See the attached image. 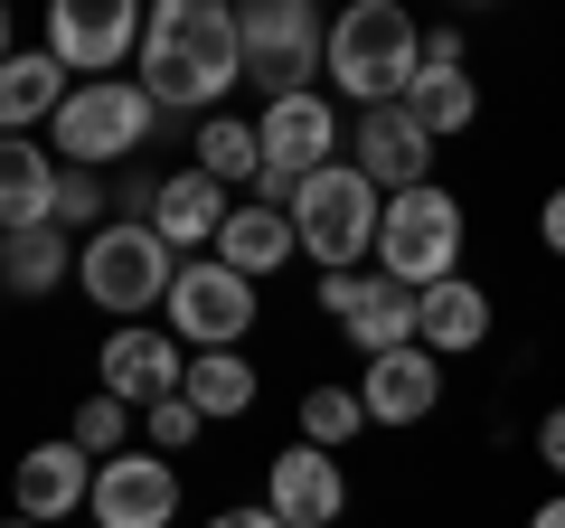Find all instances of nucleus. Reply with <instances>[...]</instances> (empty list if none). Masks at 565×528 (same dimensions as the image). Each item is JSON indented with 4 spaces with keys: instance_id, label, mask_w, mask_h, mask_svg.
<instances>
[{
    "instance_id": "nucleus-1",
    "label": "nucleus",
    "mask_w": 565,
    "mask_h": 528,
    "mask_svg": "<svg viewBox=\"0 0 565 528\" xmlns=\"http://www.w3.org/2000/svg\"><path fill=\"white\" fill-rule=\"evenodd\" d=\"M245 85V29L226 0H161L141 10V95L161 114H217Z\"/></svg>"
},
{
    "instance_id": "nucleus-2",
    "label": "nucleus",
    "mask_w": 565,
    "mask_h": 528,
    "mask_svg": "<svg viewBox=\"0 0 565 528\" xmlns=\"http://www.w3.org/2000/svg\"><path fill=\"white\" fill-rule=\"evenodd\" d=\"M330 85H340L359 114H377V104H405V85L424 76V29L405 20L396 0H359V10H340L330 20Z\"/></svg>"
},
{
    "instance_id": "nucleus-3",
    "label": "nucleus",
    "mask_w": 565,
    "mask_h": 528,
    "mask_svg": "<svg viewBox=\"0 0 565 528\" xmlns=\"http://www.w3.org/2000/svg\"><path fill=\"white\" fill-rule=\"evenodd\" d=\"M462 236H471V218H462V199H452L444 180L405 189V199H386V218H377V274L405 284V293H434V284L462 274Z\"/></svg>"
},
{
    "instance_id": "nucleus-4",
    "label": "nucleus",
    "mask_w": 565,
    "mask_h": 528,
    "mask_svg": "<svg viewBox=\"0 0 565 528\" xmlns=\"http://www.w3.org/2000/svg\"><path fill=\"white\" fill-rule=\"evenodd\" d=\"M377 218H386V199L359 180V161H330L292 189V236H302V255L321 274H359L377 255Z\"/></svg>"
},
{
    "instance_id": "nucleus-5",
    "label": "nucleus",
    "mask_w": 565,
    "mask_h": 528,
    "mask_svg": "<svg viewBox=\"0 0 565 528\" xmlns=\"http://www.w3.org/2000/svg\"><path fill=\"white\" fill-rule=\"evenodd\" d=\"M236 29H245V85H255L264 104H282V95H321L330 29H321V10H311V0H245Z\"/></svg>"
},
{
    "instance_id": "nucleus-6",
    "label": "nucleus",
    "mask_w": 565,
    "mask_h": 528,
    "mask_svg": "<svg viewBox=\"0 0 565 528\" xmlns=\"http://www.w3.org/2000/svg\"><path fill=\"white\" fill-rule=\"evenodd\" d=\"M151 123H161V104L141 95V76H104V85H76V95L57 104V170H104L122 161V151L151 142Z\"/></svg>"
},
{
    "instance_id": "nucleus-7",
    "label": "nucleus",
    "mask_w": 565,
    "mask_h": 528,
    "mask_svg": "<svg viewBox=\"0 0 565 528\" xmlns=\"http://www.w3.org/2000/svg\"><path fill=\"white\" fill-rule=\"evenodd\" d=\"M76 284H85V303H104L114 321H141L151 303H170L180 264H170V245L151 236V226H95V236L76 245Z\"/></svg>"
},
{
    "instance_id": "nucleus-8",
    "label": "nucleus",
    "mask_w": 565,
    "mask_h": 528,
    "mask_svg": "<svg viewBox=\"0 0 565 528\" xmlns=\"http://www.w3.org/2000/svg\"><path fill=\"white\" fill-rule=\"evenodd\" d=\"M245 330H255V284L217 255H189L180 284H170V340L180 349H236Z\"/></svg>"
},
{
    "instance_id": "nucleus-9",
    "label": "nucleus",
    "mask_w": 565,
    "mask_h": 528,
    "mask_svg": "<svg viewBox=\"0 0 565 528\" xmlns=\"http://www.w3.org/2000/svg\"><path fill=\"white\" fill-rule=\"evenodd\" d=\"M47 57L76 85H104L122 57H141V10L132 0H57L47 10Z\"/></svg>"
},
{
    "instance_id": "nucleus-10",
    "label": "nucleus",
    "mask_w": 565,
    "mask_h": 528,
    "mask_svg": "<svg viewBox=\"0 0 565 528\" xmlns=\"http://www.w3.org/2000/svg\"><path fill=\"white\" fill-rule=\"evenodd\" d=\"M321 303L330 321H340V340L359 349V359H386V349H415V293L386 284V274H321Z\"/></svg>"
},
{
    "instance_id": "nucleus-11",
    "label": "nucleus",
    "mask_w": 565,
    "mask_h": 528,
    "mask_svg": "<svg viewBox=\"0 0 565 528\" xmlns=\"http://www.w3.org/2000/svg\"><path fill=\"white\" fill-rule=\"evenodd\" d=\"M264 509H274L282 528H340V509H349V472H340V453H321V444H282L274 463H264Z\"/></svg>"
},
{
    "instance_id": "nucleus-12",
    "label": "nucleus",
    "mask_w": 565,
    "mask_h": 528,
    "mask_svg": "<svg viewBox=\"0 0 565 528\" xmlns=\"http://www.w3.org/2000/svg\"><path fill=\"white\" fill-rule=\"evenodd\" d=\"M95 378H104V397H122V406H161V397L189 387V349L170 340V330H151V321H122L114 340H104Z\"/></svg>"
},
{
    "instance_id": "nucleus-13",
    "label": "nucleus",
    "mask_w": 565,
    "mask_h": 528,
    "mask_svg": "<svg viewBox=\"0 0 565 528\" xmlns=\"http://www.w3.org/2000/svg\"><path fill=\"white\" fill-rule=\"evenodd\" d=\"M359 180L377 189V199H405V189H434V133H424L405 104H377V114H359Z\"/></svg>"
},
{
    "instance_id": "nucleus-14",
    "label": "nucleus",
    "mask_w": 565,
    "mask_h": 528,
    "mask_svg": "<svg viewBox=\"0 0 565 528\" xmlns=\"http://www.w3.org/2000/svg\"><path fill=\"white\" fill-rule=\"evenodd\" d=\"M170 519H180L170 453H114L95 472V528H170Z\"/></svg>"
},
{
    "instance_id": "nucleus-15",
    "label": "nucleus",
    "mask_w": 565,
    "mask_h": 528,
    "mask_svg": "<svg viewBox=\"0 0 565 528\" xmlns=\"http://www.w3.org/2000/svg\"><path fill=\"white\" fill-rule=\"evenodd\" d=\"M95 453H76V434H57V444H29L20 472H10V490H20V519H76L85 500H95Z\"/></svg>"
},
{
    "instance_id": "nucleus-16",
    "label": "nucleus",
    "mask_w": 565,
    "mask_h": 528,
    "mask_svg": "<svg viewBox=\"0 0 565 528\" xmlns=\"http://www.w3.org/2000/svg\"><path fill=\"white\" fill-rule=\"evenodd\" d=\"M255 142L274 170H292V180H311V170H330V151H340V104L330 95H282L255 114Z\"/></svg>"
},
{
    "instance_id": "nucleus-17",
    "label": "nucleus",
    "mask_w": 565,
    "mask_h": 528,
    "mask_svg": "<svg viewBox=\"0 0 565 528\" xmlns=\"http://www.w3.org/2000/svg\"><path fill=\"white\" fill-rule=\"evenodd\" d=\"M359 406H367V425H424V415L444 406V359L434 349H386V359H367V378H359Z\"/></svg>"
},
{
    "instance_id": "nucleus-18",
    "label": "nucleus",
    "mask_w": 565,
    "mask_h": 528,
    "mask_svg": "<svg viewBox=\"0 0 565 528\" xmlns=\"http://www.w3.org/2000/svg\"><path fill=\"white\" fill-rule=\"evenodd\" d=\"M415 340L434 349V359H462V349L490 340V293L471 284V274H452V284L415 293Z\"/></svg>"
},
{
    "instance_id": "nucleus-19",
    "label": "nucleus",
    "mask_w": 565,
    "mask_h": 528,
    "mask_svg": "<svg viewBox=\"0 0 565 528\" xmlns=\"http://www.w3.org/2000/svg\"><path fill=\"white\" fill-rule=\"evenodd\" d=\"M20 226H57V151L0 133V236Z\"/></svg>"
},
{
    "instance_id": "nucleus-20",
    "label": "nucleus",
    "mask_w": 565,
    "mask_h": 528,
    "mask_svg": "<svg viewBox=\"0 0 565 528\" xmlns=\"http://www.w3.org/2000/svg\"><path fill=\"white\" fill-rule=\"evenodd\" d=\"M302 255V236H292V218L282 208H255V199H236L226 208V226H217V264H236L245 284H264L274 264H292Z\"/></svg>"
},
{
    "instance_id": "nucleus-21",
    "label": "nucleus",
    "mask_w": 565,
    "mask_h": 528,
    "mask_svg": "<svg viewBox=\"0 0 565 528\" xmlns=\"http://www.w3.org/2000/svg\"><path fill=\"white\" fill-rule=\"evenodd\" d=\"M226 208H236V199H226L207 170H170L161 199H151V236H161V245H217Z\"/></svg>"
},
{
    "instance_id": "nucleus-22",
    "label": "nucleus",
    "mask_w": 565,
    "mask_h": 528,
    "mask_svg": "<svg viewBox=\"0 0 565 528\" xmlns=\"http://www.w3.org/2000/svg\"><path fill=\"white\" fill-rule=\"evenodd\" d=\"M66 95H76V85H66V66L47 57V47H20V57L0 66V133H10V142H29V123H57Z\"/></svg>"
},
{
    "instance_id": "nucleus-23",
    "label": "nucleus",
    "mask_w": 565,
    "mask_h": 528,
    "mask_svg": "<svg viewBox=\"0 0 565 528\" xmlns=\"http://www.w3.org/2000/svg\"><path fill=\"white\" fill-rule=\"evenodd\" d=\"M66 274H76V245H66V226H20V236H0V284L20 293V303L57 293Z\"/></svg>"
},
{
    "instance_id": "nucleus-24",
    "label": "nucleus",
    "mask_w": 565,
    "mask_h": 528,
    "mask_svg": "<svg viewBox=\"0 0 565 528\" xmlns=\"http://www.w3.org/2000/svg\"><path fill=\"white\" fill-rule=\"evenodd\" d=\"M405 114H415L434 142L471 133V123H481V85H471V66H424V76L405 85Z\"/></svg>"
},
{
    "instance_id": "nucleus-25",
    "label": "nucleus",
    "mask_w": 565,
    "mask_h": 528,
    "mask_svg": "<svg viewBox=\"0 0 565 528\" xmlns=\"http://www.w3.org/2000/svg\"><path fill=\"white\" fill-rule=\"evenodd\" d=\"M189 170H207L217 189H255V170H264L255 123H245V114H207L199 123V161H189Z\"/></svg>"
},
{
    "instance_id": "nucleus-26",
    "label": "nucleus",
    "mask_w": 565,
    "mask_h": 528,
    "mask_svg": "<svg viewBox=\"0 0 565 528\" xmlns=\"http://www.w3.org/2000/svg\"><path fill=\"white\" fill-rule=\"evenodd\" d=\"M180 397L207 415V425H226V415L255 406V368H245L236 349H199V359H189V387H180Z\"/></svg>"
},
{
    "instance_id": "nucleus-27",
    "label": "nucleus",
    "mask_w": 565,
    "mask_h": 528,
    "mask_svg": "<svg viewBox=\"0 0 565 528\" xmlns=\"http://www.w3.org/2000/svg\"><path fill=\"white\" fill-rule=\"evenodd\" d=\"M359 434H367V406H359V387H311V397H302V444H321V453H349V444H359Z\"/></svg>"
},
{
    "instance_id": "nucleus-28",
    "label": "nucleus",
    "mask_w": 565,
    "mask_h": 528,
    "mask_svg": "<svg viewBox=\"0 0 565 528\" xmlns=\"http://www.w3.org/2000/svg\"><path fill=\"white\" fill-rule=\"evenodd\" d=\"M122 434H132V406L95 387V397L76 406V453H104V463H114V453H122Z\"/></svg>"
},
{
    "instance_id": "nucleus-29",
    "label": "nucleus",
    "mask_w": 565,
    "mask_h": 528,
    "mask_svg": "<svg viewBox=\"0 0 565 528\" xmlns=\"http://www.w3.org/2000/svg\"><path fill=\"white\" fill-rule=\"evenodd\" d=\"M199 425H207V415L189 406V397H161V406H141V434H151V453H189V444H199Z\"/></svg>"
},
{
    "instance_id": "nucleus-30",
    "label": "nucleus",
    "mask_w": 565,
    "mask_h": 528,
    "mask_svg": "<svg viewBox=\"0 0 565 528\" xmlns=\"http://www.w3.org/2000/svg\"><path fill=\"white\" fill-rule=\"evenodd\" d=\"M95 218H104V180L95 170H57V226H85L95 236Z\"/></svg>"
},
{
    "instance_id": "nucleus-31",
    "label": "nucleus",
    "mask_w": 565,
    "mask_h": 528,
    "mask_svg": "<svg viewBox=\"0 0 565 528\" xmlns=\"http://www.w3.org/2000/svg\"><path fill=\"white\" fill-rule=\"evenodd\" d=\"M537 463L565 482V406H546V415H537Z\"/></svg>"
},
{
    "instance_id": "nucleus-32",
    "label": "nucleus",
    "mask_w": 565,
    "mask_h": 528,
    "mask_svg": "<svg viewBox=\"0 0 565 528\" xmlns=\"http://www.w3.org/2000/svg\"><path fill=\"white\" fill-rule=\"evenodd\" d=\"M537 236H546V255H565V189H546V208H537Z\"/></svg>"
},
{
    "instance_id": "nucleus-33",
    "label": "nucleus",
    "mask_w": 565,
    "mask_h": 528,
    "mask_svg": "<svg viewBox=\"0 0 565 528\" xmlns=\"http://www.w3.org/2000/svg\"><path fill=\"white\" fill-rule=\"evenodd\" d=\"M424 66H462V29H424Z\"/></svg>"
},
{
    "instance_id": "nucleus-34",
    "label": "nucleus",
    "mask_w": 565,
    "mask_h": 528,
    "mask_svg": "<svg viewBox=\"0 0 565 528\" xmlns=\"http://www.w3.org/2000/svg\"><path fill=\"white\" fill-rule=\"evenodd\" d=\"M207 528H282V519H274V509H217Z\"/></svg>"
},
{
    "instance_id": "nucleus-35",
    "label": "nucleus",
    "mask_w": 565,
    "mask_h": 528,
    "mask_svg": "<svg viewBox=\"0 0 565 528\" xmlns=\"http://www.w3.org/2000/svg\"><path fill=\"white\" fill-rule=\"evenodd\" d=\"M527 528H565V490H546V500L527 509Z\"/></svg>"
},
{
    "instance_id": "nucleus-36",
    "label": "nucleus",
    "mask_w": 565,
    "mask_h": 528,
    "mask_svg": "<svg viewBox=\"0 0 565 528\" xmlns=\"http://www.w3.org/2000/svg\"><path fill=\"white\" fill-rule=\"evenodd\" d=\"M10 57H20V47H10V10H0V66H10Z\"/></svg>"
},
{
    "instance_id": "nucleus-37",
    "label": "nucleus",
    "mask_w": 565,
    "mask_h": 528,
    "mask_svg": "<svg viewBox=\"0 0 565 528\" xmlns=\"http://www.w3.org/2000/svg\"><path fill=\"white\" fill-rule=\"evenodd\" d=\"M10 528H39V519H10Z\"/></svg>"
}]
</instances>
